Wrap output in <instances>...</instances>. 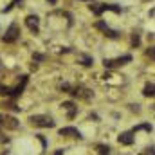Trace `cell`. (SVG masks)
<instances>
[{
  "label": "cell",
  "mask_w": 155,
  "mask_h": 155,
  "mask_svg": "<svg viewBox=\"0 0 155 155\" xmlns=\"http://www.w3.org/2000/svg\"><path fill=\"white\" fill-rule=\"evenodd\" d=\"M31 124L35 126H40V128H52L54 126V121L51 116H43V114H38V116H31L29 117Z\"/></svg>",
  "instance_id": "obj_1"
},
{
  "label": "cell",
  "mask_w": 155,
  "mask_h": 155,
  "mask_svg": "<svg viewBox=\"0 0 155 155\" xmlns=\"http://www.w3.org/2000/svg\"><path fill=\"white\" fill-rule=\"evenodd\" d=\"M90 11L94 15H101L105 11H114V13H121V7L119 5H112V4H92L90 5Z\"/></svg>",
  "instance_id": "obj_2"
},
{
  "label": "cell",
  "mask_w": 155,
  "mask_h": 155,
  "mask_svg": "<svg viewBox=\"0 0 155 155\" xmlns=\"http://www.w3.org/2000/svg\"><path fill=\"white\" fill-rule=\"evenodd\" d=\"M20 36V27H18V24H11L9 25V29L5 31V35L2 36V40L5 41V43H13V41H16Z\"/></svg>",
  "instance_id": "obj_3"
},
{
  "label": "cell",
  "mask_w": 155,
  "mask_h": 155,
  "mask_svg": "<svg viewBox=\"0 0 155 155\" xmlns=\"http://www.w3.org/2000/svg\"><path fill=\"white\" fill-rule=\"evenodd\" d=\"M130 61H132V56H130V54H124V56L116 58V60H105L103 65L108 67V69H114V67H123V65H126V63H130Z\"/></svg>",
  "instance_id": "obj_4"
},
{
  "label": "cell",
  "mask_w": 155,
  "mask_h": 155,
  "mask_svg": "<svg viewBox=\"0 0 155 155\" xmlns=\"http://www.w3.org/2000/svg\"><path fill=\"white\" fill-rule=\"evenodd\" d=\"M69 94L74 96V97H79V99H90L92 97V92L88 88H85V87H72Z\"/></svg>",
  "instance_id": "obj_5"
},
{
  "label": "cell",
  "mask_w": 155,
  "mask_h": 155,
  "mask_svg": "<svg viewBox=\"0 0 155 155\" xmlns=\"http://www.w3.org/2000/svg\"><path fill=\"white\" fill-rule=\"evenodd\" d=\"M18 124L20 123L16 121V117H13V116H2L0 117V126H4L7 130H16Z\"/></svg>",
  "instance_id": "obj_6"
},
{
  "label": "cell",
  "mask_w": 155,
  "mask_h": 155,
  "mask_svg": "<svg viewBox=\"0 0 155 155\" xmlns=\"http://www.w3.org/2000/svg\"><path fill=\"white\" fill-rule=\"evenodd\" d=\"M96 29L103 31V35H105L107 38H119V33H117V31H114V29H110L105 22H97V24H96Z\"/></svg>",
  "instance_id": "obj_7"
},
{
  "label": "cell",
  "mask_w": 155,
  "mask_h": 155,
  "mask_svg": "<svg viewBox=\"0 0 155 155\" xmlns=\"http://www.w3.org/2000/svg\"><path fill=\"white\" fill-rule=\"evenodd\" d=\"M25 25L33 31V33H38L40 31V20L36 15H29L27 18H25Z\"/></svg>",
  "instance_id": "obj_8"
},
{
  "label": "cell",
  "mask_w": 155,
  "mask_h": 155,
  "mask_svg": "<svg viewBox=\"0 0 155 155\" xmlns=\"http://www.w3.org/2000/svg\"><path fill=\"white\" fill-rule=\"evenodd\" d=\"M60 135H63V137H78V139H81L79 130L74 128V126H65V128H61V130H60Z\"/></svg>",
  "instance_id": "obj_9"
},
{
  "label": "cell",
  "mask_w": 155,
  "mask_h": 155,
  "mask_svg": "<svg viewBox=\"0 0 155 155\" xmlns=\"http://www.w3.org/2000/svg\"><path fill=\"white\" fill-rule=\"evenodd\" d=\"M61 107H63V110L67 112V117H69V119H72V117L76 116V112H78V107L74 105V103H72V101H65V103H63Z\"/></svg>",
  "instance_id": "obj_10"
},
{
  "label": "cell",
  "mask_w": 155,
  "mask_h": 155,
  "mask_svg": "<svg viewBox=\"0 0 155 155\" xmlns=\"http://www.w3.org/2000/svg\"><path fill=\"white\" fill-rule=\"evenodd\" d=\"M119 143L130 146V144L134 143V132H124V134H121V135H119Z\"/></svg>",
  "instance_id": "obj_11"
},
{
  "label": "cell",
  "mask_w": 155,
  "mask_h": 155,
  "mask_svg": "<svg viewBox=\"0 0 155 155\" xmlns=\"http://www.w3.org/2000/svg\"><path fill=\"white\" fill-rule=\"evenodd\" d=\"M143 94L146 97H155V83H148L144 88H143Z\"/></svg>",
  "instance_id": "obj_12"
},
{
  "label": "cell",
  "mask_w": 155,
  "mask_h": 155,
  "mask_svg": "<svg viewBox=\"0 0 155 155\" xmlns=\"http://www.w3.org/2000/svg\"><path fill=\"white\" fill-rule=\"evenodd\" d=\"M108 150H110L108 146H103V144H99V146H97V152H99L101 155H107V153H108Z\"/></svg>",
  "instance_id": "obj_13"
},
{
  "label": "cell",
  "mask_w": 155,
  "mask_h": 155,
  "mask_svg": "<svg viewBox=\"0 0 155 155\" xmlns=\"http://www.w3.org/2000/svg\"><path fill=\"white\" fill-rule=\"evenodd\" d=\"M146 56H148V58H152V60H155V47L146 49Z\"/></svg>",
  "instance_id": "obj_14"
},
{
  "label": "cell",
  "mask_w": 155,
  "mask_h": 155,
  "mask_svg": "<svg viewBox=\"0 0 155 155\" xmlns=\"http://www.w3.org/2000/svg\"><path fill=\"white\" fill-rule=\"evenodd\" d=\"M81 61H83V65H92V58H88V56H81Z\"/></svg>",
  "instance_id": "obj_15"
},
{
  "label": "cell",
  "mask_w": 155,
  "mask_h": 155,
  "mask_svg": "<svg viewBox=\"0 0 155 155\" xmlns=\"http://www.w3.org/2000/svg\"><path fill=\"white\" fill-rule=\"evenodd\" d=\"M139 155H155V148H146L144 152H141Z\"/></svg>",
  "instance_id": "obj_16"
},
{
  "label": "cell",
  "mask_w": 155,
  "mask_h": 155,
  "mask_svg": "<svg viewBox=\"0 0 155 155\" xmlns=\"http://www.w3.org/2000/svg\"><path fill=\"white\" fill-rule=\"evenodd\" d=\"M132 43H134V45H139V36H137V35H134V38H132Z\"/></svg>",
  "instance_id": "obj_17"
},
{
  "label": "cell",
  "mask_w": 155,
  "mask_h": 155,
  "mask_svg": "<svg viewBox=\"0 0 155 155\" xmlns=\"http://www.w3.org/2000/svg\"><path fill=\"white\" fill-rule=\"evenodd\" d=\"M63 153V150H58V152H56V155H61Z\"/></svg>",
  "instance_id": "obj_18"
}]
</instances>
